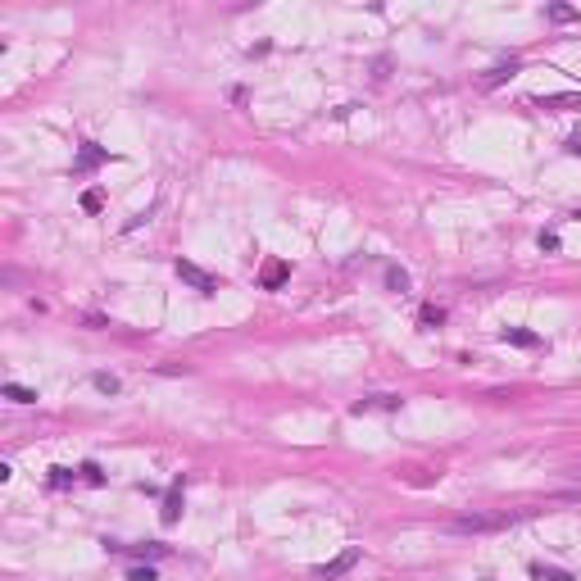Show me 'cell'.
Listing matches in <instances>:
<instances>
[{"label": "cell", "instance_id": "6da1fadb", "mask_svg": "<svg viewBox=\"0 0 581 581\" xmlns=\"http://www.w3.org/2000/svg\"><path fill=\"white\" fill-rule=\"evenodd\" d=\"M536 509H504V513H463L454 518L450 531H459V536H486V531H509L518 523H527V518Z\"/></svg>", "mask_w": 581, "mask_h": 581}, {"label": "cell", "instance_id": "7a4b0ae2", "mask_svg": "<svg viewBox=\"0 0 581 581\" xmlns=\"http://www.w3.org/2000/svg\"><path fill=\"white\" fill-rule=\"evenodd\" d=\"M101 164H109V150H105V145H96V141H82L78 159H73V178H86V173L101 168Z\"/></svg>", "mask_w": 581, "mask_h": 581}, {"label": "cell", "instance_id": "3957f363", "mask_svg": "<svg viewBox=\"0 0 581 581\" xmlns=\"http://www.w3.org/2000/svg\"><path fill=\"white\" fill-rule=\"evenodd\" d=\"M359 559H364V550H354V545H350V550H341L331 563L318 567V581H336V577H345L350 567H359Z\"/></svg>", "mask_w": 581, "mask_h": 581}, {"label": "cell", "instance_id": "277c9868", "mask_svg": "<svg viewBox=\"0 0 581 581\" xmlns=\"http://www.w3.org/2000/svg\"><path fill=\"white\" fill-rule=\"evenodd\" d=\"M178 277L187 282V287L205 291V295H214V291H218V277H209L205 268H195V264H191V259H178Z\"/></svg>", "mask_w": 581, "mask_h": 581}, {"label": "cell", "instance_id": "5b68a950", "mask_svg": "<svg viewBox=\"0 0 581 581\" xmlns=\"http://www.w3.org/2000/svg\"><path fill=\"white\" fill-rule=\"evenodd\" d=\"M540 109H581V91H559V96H536Z\"/></svg>", "mask_w": 581, "mask_h": 581}, {"label": "cell", "instance_id": "8992f818", "mask_svg": "<svg viewBox=\"0 0 581 581\" xmlns=\"http://www.w3.org/2000/svg\"><path fill=\"white\" fill-rule=\"evenodd\" d=\"M500 341H504V345H518V350H536V345H540L536 331H523V327H504Z\"/></svg>", "mask_w": 581, "mask_h": 581}, {"label": "cell", "instance_id": "52a82bcc", "mask_svg": "<svg viewBox=\"0 0 581 581\" xmlns=\"http://www.w3.org/2000/svg\"><path fill=\"white\" fill-rule=\"evenodd\" d=\"M400 395H368V400L354 404V413H373V409H400Z\"/></svg>", "mask_w": 581, "mask_h": 581}, {"label": "cell", "instance_id": "ba28073f", "mask_svg": "<svg viewBox=\"0 0 581 581\" xmlns=\"http://www.w3.org/2000/svg\"><path fill=\"white\" fill-rule=\"evenodd\" d=\"M518 68H523V59H504V64H495V68L486 73V78H481V86H500L504 78H513Z\"/></svg>", "mask_w": 581, "mask_h": 581}, {"label": "cell", "instance_id": "9c48e42d", "mask_svg": "<svg viewBox=\"0 0 581 581\" xmlns=\"http://www.w3.org/2000/svg\"><path fill=\"white\" fill-rule=\"evenodd\" d=\"M159 518H164V527H173L182 518V486H173L168 495H164V513H159Z\"/></svg>", "mask_w": 581, "mask_h": 581}, {"label": "cell", "instance_id": "30bf717a", "mask_svg": "<svg viewBox=\"0 0 581 581\" xmlns=\"http://www.w3.org/2000/svg\"><path fill=\"white\" fill-rule=\"evenodd\" d=\"M259 282H264V291H277L282 282H287V264H282V259H273V264L264 268V277H259Z\"/></svg>", "mask_w": 581, "mask_h": 581}, {"label": "cell", "instance_id": "8fae6325", "mask_svg": "<svg viewBox=\"0 0 581 581\" xmlns=\"http://www.w3.org/2000/svg\"><path fill=\"white\" fill-rule=\"evenodd\" d=\"M531 577L536 581H577L567 567H545V563H531Z\"/></svg>", "mask_w": 581, "mask_h": 581}, {"label": "cell", "instance_id": "7c38bea8", "mask_svg": "<svg viewBox=\"0 0 581 581\" xmlns=\"http://www.w3.org/2000/svg\"><path fill=\"white\" fill-rule=\"evenodd\" d=\"M109 550H123V554H150V559H164L168 545H114V540H105Z\"/></svg>", "mask_w": 581, "mask_h": 581}, {"label": "cell", "instance_id": "4fadbf2b", "mask_svg": "<svg viewBox=\"0 0 581 581\" xmlns=\"http://www.w3.org/2000/svg\"><path fill=\"white\" fill-rule=\"evenodd\" d=\"M418 323H423V327H441L445 323V309L441 304H423V309H418Z\"/></svg>", "mask_w": 581, "mask_h": 581}, {"label": "cell", "instance_id": "5bb4252c", "mask_svg": "<svg viewBox=\"0 0 581 581\" xmlns=\"http://www.w3.org/2000/svg\"><path fill=\"white\" fill-rule=\"evenodd\" d=\"M5 400H14V404H36V391L19 386V381H9V386H5Z\"/></svg>", "mask_w": 581, "mask_h": 581}, {"label": "cell", "instance_id": "9a60e30c", "mask_svg": "<svg viewBox=\"0 0 581 581\" xmlns=\"http://www.w3.org/2000/svg\"><path fill=\"white\" fill-rule=\"evenodd\" d=\"M91 386H96V391H105V395H118V377H114V373H96V377H91Z\"/></svg>", "mask_w": 581, "mask_h": 581}, {"label": "cell", "instance_id": "2e32d148", "mask_svg": "<svg viewBox=\"0 0 581 581\" xmlns=\"http://www.w3.org/2000/svg\"><path fill=\"white\" fill-rule=\"evenodd\" d=\"M386 287L391 291H409V273H404V268H386Z\"/></svg>", "mask_w": 581, "mask_h": 581}, {"label": "cell", "instance_id": "e0dca14e", "mask_svg": "<svg viewBox=\"0 0 581 581\" xmlns=\"http://www.w3.org/2000/svg\"><path fill=\"white\" fill-rule=\"evenodd\" d=\"M82 481H91V486H105V473H101V463H82Z\"/></svg>", "mask_w": 581, "mask_h": 581}, {"label": "cell", "instance_id": "ac0fdd59", "mask_svg": "<svg viewBox=\"0 0 581 581\" xmlns=\"http://www.w3.org/2000/svg\"><path fill=\"white\" fill-rule=\"evenodd\" d=\"M550 19H554V23H572L577 9H572V5H550Z\"/></svg>", "mask_w": 581, "mask_h": 581}, {"label": "cell", "instance_id": "d6986e66", "mask_svg": "<svg viewBox=\"0 0 581 581\" xmlns=\"http://www.w3.org/2000/svg\"><path fill=\"white\" fill-rule=\"evenodd\" d=\"M82 209H86V214H101V191H86L82 195Z\"/></svg>", "mask_w": 581, "mask_h": 581}, {"label": "cell", "instance_id": "ffe728a7", "mask_svg": "<svg viewBox=\"0 0 581 581\" xmlns=\"http://www.w3.org/2000/svg\"><path fill=\"white\" fill-rule=\"evenodd\" d=\"M68 481H73L68 468H51V486H68Z\"/></svg>", "mask_w": 581, "mask_h": 581}, {"label": "cell", "instance_id": "44dd1931", "mask_svg": "<svg viewBox=\"0 0 581 581\" xmlns=\"http://www.w3.org/2000/svg\"><path fill=\"white\" fill-rule=\"evenodd\" d=\"M128 581H155V567H128Z\"/></svg>", "mask_w": 581, "mask_h": 581}, {"label": "cell", "instance_id": "7402d4cb", "mask_svg": "<svg viewBox=\"0 0 581 581\" xmlns=\"http://www.w3.org/2000/svg\"><path fill=\"white\" fill-rule=\"evenodd\" d=\"M540 250L554 254V250H559V237H554V232H540Z\"/></svg>", "mask_w": 581, "mask_h": 581}, {"label": "cell", "instance_id": "603a6c76", "mask_svg": "<svg viewBox=\"0 0 581 581\" xmlns=\"http://www.w3.org/2000/svg\"><path fill=\"white\" fill-rule=\"evenodd\" d=\"M567 150H572V155H581V132H572V137H567Z\"/></svg>", "mask_w": 581, "mask_h": 581}, {"label": "cell", "instance_id": "cb8c5ba5", "mask_svg": "<svg viewBox=\"0 0 581 581\" xmlns=\"http://www.w3.org/2000/svg\"><path fill=\"white\" fill-rule=\"evenodd\" d=\"M572 218H581V209H577V214H572Z\"/></svg>", "mask_w": 581, "mask_h": 581}, {"label": "cell", "instance_id": "d4e9b609", "mask_svg": "<svg viewBox=\"0 0 581 581\" xmlns=\"http://www.w3.org/2000/svg\"><path fill=\"white\" fill-rule=\"evenodd\" d=\"M577 477H581V463H577Z\"/></svg>", "mask_w": 581, "mask_h": 581}]
</instances>
